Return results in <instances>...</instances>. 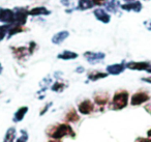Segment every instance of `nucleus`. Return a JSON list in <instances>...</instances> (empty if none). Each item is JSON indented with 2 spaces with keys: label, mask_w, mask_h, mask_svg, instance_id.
I'll return each instance as SVG.
<instances>
[{
  "label": "nucleus",
  "mask_w": 151,
  "mask_h": 142,
  "mask_svg": "<svg viewBox=\"0 0 151 142\" xmlns=\"http://www.w3.org/2000/svg\"><path fill=\"white\" fill-rule=\"evenodd\" d=\"M27 140H28L27 132L24 131V130H22V131H21V136H20V137L16 140V142H27Z\"/></svg>",
  "instance_id": "nucleus-26"
},
{
  "label": "nucleus",
  "mask_w": 151,
  "mask_h": 142,
  "mask_svg": "<svg viewBox=\"0 0 151 142\" xmlns=\"http://www.w3.org/2000/svg\"><path fill=\"white\" fill-rule=\"evenodd\" d=\"M144 26L149 30V31H151V20H147V21H145Z\"/></svg>",
  "instance_id": "nucleus-31"
},
{
  "label": "nucleus",
  "mask_w": 151,
  "mask_h": 142,
  "mask_svg": "<svg viewBox=\"0 0 151 142\" xmlns=\"http://www.w3.org/2000/svg\"><path fill=\"white\" fill-rule=\"evenodd\" d=\"M12 52H13L14 56L17 59H25L27 56H29L30 51L28 49V47H12L11 48Z\"/></svg>",
  "instance_id": "nucleus-11"
},
{
  "label": "nucleus",
  "mask_w": 151,
  "mask_h": 142,
  "mask_svg": "<svg viewBox=\"0 0 151 142\" xmlns=\"http://www.w3.org/2000/svg\"><path fill=\"white\" fill-rule=\"evenodd\" d=\"M76 72H77V73H83V72H84V67H79L78 69L76 70Z\"/></svg>",
  "instance_id": "nucleus-35"
},
{
  "label": "nucleus",
  "mask_w": 151,
  "mask_h": 142,
  "mask_svg": "<svg viewBox=\"0 0 151 142\" xmlns=\"http://www.w3.org/2000/svg\"><path fill=\"white\" fill-rule=\"evenodd\" d=\"M78 53L73 52V51H68V50H65L63 52L59 53L57 55V58L58 59H62V60H71V59H76L78 58Z\"/></svg>",
  "instance_id": "nucleus-17"
},
{
  "label": "nucleus",
  "mask_w": 151,
  "mask_h": 142,
  "mask_svg": "<svg viewBox=\"0 0 151 142\" xmlns=\"http://www.w3.org/2000/svg\"><path fill=\"white\" fill-rule=\"evenodd\" d=\"M79 119H80V116L75 109H70L65 115V120L67 122H77V121H79Z\"/></svg>",
  "instance_id": "nucleus-22"
},
{
  "label": "nucleus",
  "mask_w": 151,
  "mask_h": 142,
  "mask_svg": "<svg viewBox=\"0 0 151 142\" xmlns=\"http://www.w3.org/2000/svg\"><path fill=\"white\" fill-rule=\"evenodd\" d=\"M108 75H109L108 73H104L101 71H91L87 77L90 81H97L99 79H104V78L108 77Z\"/></svg>",
  "instance_id": "nucleus-18"
},
{
  "label": "nucleus",
  "mask_w": 151,
  "mask_h": 142,
  "mask_svg": "<svg viewBox=\"0 0 151 142\" xmlns=\"http://www.w3.org/2000/svg\"><path fill=\"white\" fill-rule=\"evenodd\" d=\"M147 136H148L149 138H151V129L147 131Z\"/></svg>",
  "instance_id": "nucleus-36"
},
{
  "label": "nucleus",
  "mask_w": 151,
  "mask_h": 142,
  "mask_svg": "<svg viewBox=\"0 0 151 142\" xmlns=\"http://www.w3.org/2000/svg\"><path fill=\"white\" fill-rule=\"evenodd\" d=\"M28 13H29V16L38 17V16H49L51 14V11H49L46 7H35L30 9Z\"/></svg>",
  "instance_id": "nucleus-15"
},
{
  "label": "nucleus",
  "mask_w": 151,
  "mask_h": 142,
  "mask_svg": "<svg viewBox=\"0 0 151 142\" xmlns=\"http://www.w3.org/2000/svg\"><path fill=\"white\" fill-rule=\"evenodd\" d=\"M15 22V12L14 9L0 7V23L5 25H13Z\"/></svg>",
  "instance_id": "nucleus-4"
},
{
  "label": "nucleus",
  "mask_w": 151,
  "mask_h": 142,
  "mask_svg": "<svg viewBox=\"0 0 151 142\" xmlns=\"http://www.w3.org/2000/svg\"><path fill=\"white\" fill-rule=\"evenodd\" d=\"M16 139V129L11 128L7 130L6 135H5V142H14Z\"/></svg>",
  "instance_id": "nucleus-23"
},
{
  "label": "nucleus",
  "mask_w": 151,
  "mask_h": 142,
  "mask_svg": "<svg viewBox=\"0 0 151 142\" xmlns=\"http://www.w3.org/2000/svg\"><path fill=\"white\" fill-rule=\"evenodd\" d=\"M93 15H94L95 19L99 20V22H101L104 24H108L111 21V15L105 9H101V7L95 9L93 11Z\"/></svg>",
  "instance_id": "nucleus-8"
},
{
  "label": "nucleus",
  "mask_w": 151,
  "mask_h": 142,
  "mask_svg": "<svg viewBox=\"0 0 151 142\" xmlns=\"http://www.w3.org/2000/svg\"><path fill=\"white\" fill-rule=\"evenodd\" d=\"M143 9V5L140 1L134 0L130 2H125L124 4H121V9L125 12H134V13H140Z\"/></svg>",
  "instance_id": "nucleus-10"
},
{
  "label": "nucleus",
  "mask_w": 151,
  "mask_h": 142,
  "mask_svg": "<svg viewBox=\"0 0 151 142\" xmlns=\"http://www.w3.org/2000/svg\"><path fill=\"white\" fill-rule=\"evenodd\" d=\"M28 112V107L27 106H23L21 108H19L16 111L15 115H14V121L15 122H19L22 119L24 118V116L26 115V113Z\"/></svg>",
  "instance_id": "nucleus-20"
},
{
  "label": "nucleus",
  "mask_w": 151,
  "mask_h": 142,
  "mask_svg": "<svg viewBox=\"0 0 151 142\" xmlns=\"http://www.w3.org/2000/svg\"><path fill=\"white\" fill-rule=\"evenodd\" d=\"M9 25L2 24L0 25V42H2L5 38L7 36V31H9Z\"/></svg>",
  "instance_id": "nucleus-25"
},
{
  "label": "nucleus",
  "mask_w": 151,
  "mask_h": 142,
  "mask_svg": "<svg viewBox=\"0 0 151 142\" xmlns=\"http://www.w3.org/2000/svg\"><path fill=\"white\" fill-rule=\"evenodd\" d=\"M49 142H60V140H59V139H53V140H51V141H49Z\"/></svg>",
  "instance_id": "nucleus-37"
},
{
  "label": "nucleus",
  "mask_w": 151,
  "mask_h": 142,
  "mask_svg": "<svg viewBox=\"0 0 151 142\" xmlns=\"http://www.w3.org/2000/svg\"><path fill=\"white\" fill-rule=\"evenodd\" d=\"M126 67L132 71H145L151 74V62L148 61H129L126 63Z\"/></svg>",
  "instance_id": "nucleus-5"
},
{
  "label": "nucleus",
  "mask_w": 151,
  "mask_h": 142,
  "mask_svg": "<svg viewBox=\"0 0 151 142\" xmlns=\"http://www.w3.org/2000/svg\"><path fill=\"white\" fill-rule=\"evenodd\" d=\"M51 106H52V103H50V104H47L46 106L44 107V109L42 110V112H40V115H44L45 113H46L47 111H48L49 109H50V107H51Z\"/></svg>",
  "instance_id": "nucleus-30"
},
{
  "label": "nucleus",
  "mask_w": 151,
  "mask_h": 142,
  "mask_svg": "<svg viewBox=\"0 0 151 142\" xmlns=\"http://www.w3.org/2000/svg\"><path fill=\"white\" fill-rule=\"evenodd\" d=\"M104 7H105V9L108 13L116 14L118 13L119 9H121V3H120L119 0H108Z\"/></svg>",
  "instance_id": "nucleus-13"
},
{
  "label": "nucleus",
  "mask_w": 151,
  "mask_h": 142,
  "mask_svg": "<svg viewBox=\"0 0 151 142\" xmlns=\"http://www.w3.org/2000/svg\"><path fill=\"white\" fill-rule=\"evenodd\" d=\"M36 48V44L34 42H30L29 43V47H28V49H29L30 51V54H33L34 52V49Z\"/></svg>",
  "instance_id": "nucleus-29"
},
{
  "label": "nucleus",
  "mask_w": 151,
  "mask_h": 142,
  "mask_svg": "<svg viewBox=\"0 0 151 142\" xmlns=\"http://www.w3.org/2000/svg\"><path fill=\"white\" fill-rule=\"evenodd\" d=\"M108 0H92L94 7H101V5H105V3Z\"/></svg>",
  "instance_id": "nucleus-28"
},
{
  "label": "nucleus",
  "mask_w": 151,
  "mask_h": 142,
  "mask_svg": "<svg viewBox=\"0 0 151 142\" xmlns=\"http://www.w3.org/2000/svg\"><path fill=\"white\" fill-rule=\"evenodd\" d=\"M94 7L92 0H78V5H77V9L79 11H87Z\"/></svg>",
  "instance_id": "nucleus-19"
},
{
  "label": "nucleus",
  "mask_w": 151,
  "mask_h": 142,
  "mask_svg": "<svg viewBox=\"0 0 151 142\" xmlns=\"http://www.w3.org/2000/svg\"><path fill=\"white\" fill-rule=\"evenodd\" d=\"M9 31H7V38H11L13 36L18 33H21V32L25 31V28L24 26H17V25H9Z\"/></svg>",
  "instance_id": "nucleus-21"
},
{
  "label": "nucleus",
  "mask_w": 151,
  "mask_h": 142,
  "mask_svg": "<svg viewBox=\"0 0 151 142\" xmlns=\"http://www.w3.org/2000/svg\"><path fill=\"white\" fill-rule=\"evenodd\" d=\"M145 110H146L149 114H151V103H149V104H147L146 106H145Z\"/></svg>",
  "instance_id": "nucleus-33"
},
{
  "label": "nucleus",
  "mask_w": 151,
  "mask_h": 142,
  "mask_svg": "<svg viewBox=\"0 0 151 142\" xmlns=\"http://www.w3.org/2000/svg\"><path fill=\"white\" fill-rule=\"evenodd\" d=\"M65 87H66V86H65V84L63 83V82L57 81V82H55L52 86H51V89H52L53 91H55V92H61V91H63V90H64Z\"/></svg>",
  "instance_id": "nucleus-24"
},
{
  "label": "nucleus",
  "mask_w": 151,
  "mask_h": 142,
  "mask_svg": "<svg viewBox=\"0 0 151 142\" xmlns=\"http://www.w3.org/2000/svg\"><path fill=\"white\" fill-rule=\"evenodd\" d=\"M94 102L97 106L101 107V110H104V107L109 103V96L108 93H99L94 96Z\"/></svg>",
  "instance_id": "nucleus-16"
},
{
  "label": "nucleus",
  "mask_w": 151,
  "mask_h": 142,
  "mask_svg": "<svg viewBox=\"0 0 151 142\" xmlns=\"http://www.w3.org/2000/svg\"><path fill=\"white\" fill-rule=\"evenodd\" d=\"M79 112L83 115H88L94 111V104L90 100H84L78 106Z\"/></svg>",
  "instance_id": "nucleus-9"
},
{
  "label": "nucleus",
  "mask_w": 151,
  "mask_h": 142,
  "mask_svg": "<svg viewBox=\"0 0 151 142\" xmlns=\"http://www.w3.org/2000/svg\"><path fill=\"white\" fill-rule=\"evenodd\" d=\"M106 57V54L103 52H90L87 51L84 53V58L91 64H95L97 62H101Z\"/></svg>",
  "instance_id": "nucleus-7"
},
{
  "label": "nucleus",
  "mask_w": 151,
  "mask_h": 142,
  "mask_svg": "<svg viewBox=\"0 0 151 142\" xmlns=\"http://www.w3.org/2000/svg\"><path fill=\"white\" fill-rule=\"evenodd\" d=\"M142 81L147 82V83H150V84H151V77H145V78H142Z\"/></svg>",
  "instance_id": "nucleus-34"
},
{
  "label": "nucleus",
  "mask_w": 151,
  "mask_h": 142,
  "mask_svg": "<svg viewBox=\"0 0 151 142\" xmlns=\"http://www.w3.org/2000/svg\"><path fill=\"white\" fill-rule=\"evenodd\" d=\"M1 72H2V65H1V63H0V74H1Z\"/></svg>",
  "instance_id": "nucleus-38"
},
{
  "label": "nucleus",
  "mask_w": 151,
  "mask_h": 142,
  "mask_svg": "<svg viewBox=\"0 0 151 142\" xmlns=\"http://www.w3.org/2000/svg\"><path fill=\"white\" fill-rule=\"evenodd\" d=\"M149 100H150V96L148 92L144 91V90H140V91H137L136 93L132 94V99H130V104L132 106H140V105L148 102Z\"/></svg>",
  "instance_id": "nucleus-6"
},
{
  "label": "nucleus",
  "mask_w": 151,
  "mask_h": 142,
  "mask_svg": "<svg viewBox=\"0 0 151 142\" xmlns=\"http://www.w3.org/2000/svg\"><path fill=\"white\" fill-rule=\"evenodd\" d=\"M15 12V22H14L13 25H17V26H24L27 22L28 16L29 13L26 9L24 7H15L14 9Z\"/></svg>",
  "instance_id": "nucleus-3"
},
{
  "label": "nucleus",
  "mask_w": 151,
  "mask_h": 142,
  "mask_svg": "<svg viewBox=\"0 0 151 142\" xmlns=\"http://www.w3.org/2000/svg\"><path fill=\"white\" fill-rule=\"evenodd\" d=\"M128 99H129V94L126 90H118L115 92L112 102L110 104V108L112 110H122L124 109L128 104Z\"/></svg>",
  "instance_id": "nucleus-2"
},
{
  "label": "nucleus",
  "mask_w": 151,
  "mask_h": 142,
  "mask_svg": "<svg viewBox=\"0 0 151 142\" xmlns=\"http://www.w3.org/2000/svg\"><path fill=\"white\" fill-rule=\"evenodd\" d=\"M69 36V32L67 30H61V31L57 32L53 36L52 38V43L55 45H60L66 40Z\"/></svg>",
  "instance_id": "nucleus-14"
},
{
  "label": "nucleus",
  "mask_w": 151,
  "mask_h": 142,
  "mask_svg": "<svg viewBox=\"0 0 151 142\" xmlns=\"http://www.w3.org/2000/svg\"><path fill=\"white\" fill-rule=\"evenodd\" d=\"M136 142H151V138H138Z\"/></svg>",
  "instance_id": "nucleus-32"
},
{
  "label": "nucleus",
  "mask_w": 151,
  "mask_h": 142,
  "mask_svg": "<svg viewBox=\"0 0 151 142\" xmlns=\"http://www.w3.org/2000/svg\"><path fill=\"white\" fill-rule=\"evenodd\" d=\"M126 69V63L121 62V63H114V64L108 65L107 67V73L110 75H119V74L123 73L124 70Z\"/></svg>",
  "instance_id": "nucleus-12"
},
{
  "label": "nucleus",
  "mask_w": 151,
  "mask_h": 142,
  "mask_svg": "<svg viewBox=\"0 0 151 142\" xmlns=\"http://www.w3.org/2000/svg\"><path fill=\"white\" fill-rule=\"evenodd\" d=\"M60 2L65 7H71L73 9V5H75V1L73 0H60Z\"/></svg>",
  "instance_id": "nucleus-27"
},
{
  "label": "nucleus",
  "mask_w": 151,
  "mask_h": 142,
  "mask_svg": "<svg viewBox=\"0 0 151 142\" xmlns=\"http://www.w3.org/2000/svg\"><path fill=\"white\" fill-rule=\"evenodd\" d=\"M47 134L49 135V137H51L52 139H59L68 136V137L75 138L76 133L73 132V128L67 123H58V125H51L48 130H47Z\"/></svg>",
  "instance_id": "nucleus-1"
}]
</instances>
